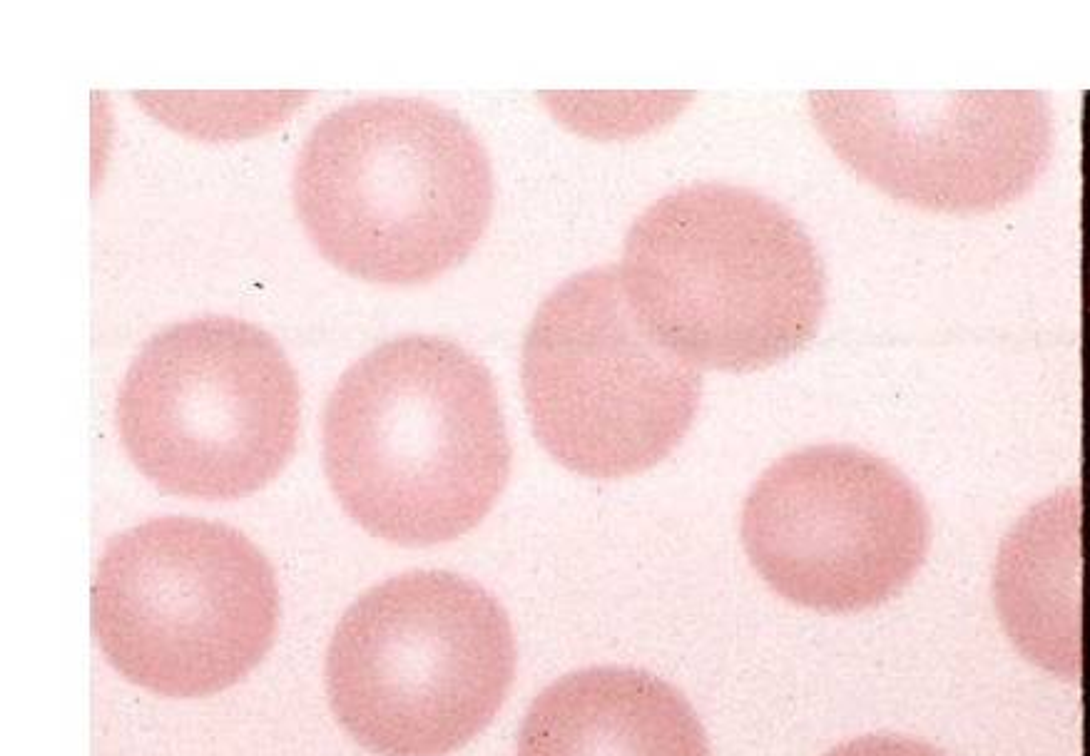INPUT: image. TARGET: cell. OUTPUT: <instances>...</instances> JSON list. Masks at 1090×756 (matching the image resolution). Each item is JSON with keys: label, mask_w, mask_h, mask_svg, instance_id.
<instances>
[{"label": "cell", "mask_w": 1090, "mask_h": 756, "mask_svg": "<svg viewBox=\"0 0 1090 756\" xmlns=\"http://www.w3.org/2000/svg\"><path fill=\"white\" fill-rule=\"evenodd\" d=\"M322 461L341 508L366 533L409 548L461 538L511 475L496 381L443 336L384 341L331 391Z\"/></svg>", "instance_id": "1"}, {"label": "cell", "mask_w": 1090, "mask_h": 756, "mask_svg": "<svg viewBox=\"0 0 1090 756\" xmlns=\"http://www.w3.org/2000/svg\"><path fill=\"white\" fill-rule=\"evenodd\" d=\"M645 329L695 369L755 371L814 339L824 264L802 224L747 187L702 182L650 204L618 267Z\"/></svg>", "instance_id": "2"}, {"label": "cell", "mask_w": 1090, "mask_h": 756, "mask_svg": "<svg viewBox=\"0 0 1090 756\" xmlns=\"http://www.w3.org/2000/svg\"><path fill=\"white\" fill-rule=\"evenodd\" d=\"M309 239L341 272L424 284L461 264L493 209L481 140L424 97H364L329 112L294 170Z\"/></svg>", "instance_id": "3"}, {"label": "cell", "mask_w": 1090, "mask_h": 756, "mask_svg": "<svg viewBox=\"0 0 1090 756\" xmlns=\"http://www.w3.org/2000/svg\"><path fill=\"white\" fill-rule=\"evenodd\" d=\"M516 677V637L491 592L414 570L359 597L327 652L334 717L379 756H448L483 732Z\"/></svg>", "instance_id": "4"}, {"label": "cell", "mask_w": 1090, "mask_h": 756, "mask_svg": "<svg viewBox=\"0 0 1090 756\" xmlns=\"http://www.w3.org/2000/svg\"><path fill=\"white\" fill-rule=\"evenodd\" d=\"M279 587L244 533L165 515L112 538L93 582V625L112 667L162 697H210L272 647Z\"/></svg>", "instance_id": "5"}, {"label": "cell", "mask_w": 1090, "mask_h": 756, "mask_svg": "<svg viewBox=\"0 0 1090 756\" xmlns=\"http://www.w3.org/2000/svg\"><path fill=\"white\" fill-rule=\"evenodd\" d=\"M299 381L282 346L232 316L152 336L117 391V431L135 468L182 498L234 500L272 483L299 433Z\"/></svg>", "instance_id": "6"}, {"label": "cell", "mask_w": 1090, "mask_h": 756, "mask_svg": "<svg viewBox=\"0 0 1090 756\" xmlns=\"http://www.w3.org/2000/svg\"><path fill=\"white\" fill-rule=\"evenodd\" d=\"M521 383L538 443L588 478H625L670 456L702 401L700 369L630 309L618 269L565 279L523 339Z\"/></svg>", "instance_id": "7"}, {"label": "cell", "mask_w": 1090, "mask_h": 756, "mask_svg": "<svg viewBox=\"0 0 1090 756\" xmlns=\"http://www.w3.org/2000/svg\"><path fill=\"white\" fill-rule=\"evenodd\" d=\"M742 543L769 587L819 612L899 595L929 550V510L909 478L864 448L822 443L767 468L742 508Z\"/></svg>", "instance_id": "8"}, {"label": "cell", "mask_w": 1090, "mask_h": 756, "mask_svg": "<svg viewBox=\"0 0 1090 756\" xmlns=\"http://www.w3.org/2000/svg\"><path fill=\"white\" fill-rule=\"evenodd\" d=\"M809 110L844 165L921 209L1006 207L1051 162V105L1036 90H817Z\"/></svg>", "instance_id": "9"}, {"label": "cell", "mask_w": 1090, "mask_h": 756, "mask_svg": "<svg viewBox=\"0 0 1090 756\" xmlns=\"http://www.w3.org/2000/svg\"><path fill=\"white\" fill-rule=\"evenodd\" d=\"M516 756H710V744L672 684L640 669L593 667L533 699Z\"/></svg>", "instance_id": "10"}, {"label": "cell", "mask_w": 1090, "mask_h": 756, "mask_svg": "<svg viewBox=\"0 0 1090 756\" xmlns=\"http://www.w3.org/2000/svg\"><path fill=\"white\" fill-rule=\"evenodd\" d=\"M1083 498L1078 488L1043 498L998 548L993 597L1016 650L1061 679L1083 672Z\"/></svg>", "instance_id": "11"}, {"label": "cell", "mask_w": 1090, "mask_h": 756, "mask_svg": "<svg viewBox=\"0 0 1090 756\" xmlns=\"http://www.w3.org/2000/svg\"><path fill=\"white\" fill-rule=\"evenodd\" d=\"M824 756H949L931 744L919 742L909 737H894V734H872V737H859L852 742H844L834 747Z\"/></svg>", "instance_id": "12"}]
</instances>
